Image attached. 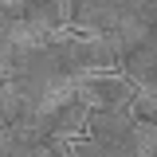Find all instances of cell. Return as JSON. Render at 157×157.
<instances>
[{"label":"cell","instance_id":"4","mask_svg":"<svg viewBox=\"0 0 157 157\" xmlns=\"http://www.w3.org/2000/svg\"><path fill=\"white\" fill-rule=\"evenodd\" d=\"M137 86L126 71H94V75H78V94L90 110H126L137 98Z\"/></svg>","mask_w":157,"mask_h":157},{"label":"cell","instance_id":"5","mask_svg":"<svg viewBox=\"0 0 157 157\" xmlns=\"http://www.w3.org/2000/svg\"><path fill=\"white\" fill-rule=\"evenodd\" d=\"M86 118H90V106L82 98H75V102H67L59 110L36 114L28 126H39L43 134H55V137H78V134H86Z\"/></svg>","mask_w":157,"mask_h":157},{"label":"cell","instance_id":"3","mask_svg":"<svg viewBox=\"0 0 157 157\" xmlns=\"http://www.w3.org/2000/svg\"><path fill=\"white\" fill-rule=\"evenodd\" d=\"M63 63L67 75H94V71H122V55L110 43V36H94V32H63Z\"/></svg>","mask_w":157,"mask_h":157},{"label":"cell","instance_id":"2","mask_svg":"<svg viewBox=\"0 0 157 157\" xmlns=\"http://www.w3.org/2000/svg\"><path fill=\"white\" fill-rule=\"evenodd\" d=\"M86 134L106 145L110 157H141V118L126 110H90Z\"/></svg>","mask_w":157,"mask_h":157},{"label":"cell","instance_id":"1","mask_svg":"<svg viewBox=\"0 0 157 157\" xmlns=\"http://www.w3.org/2000/svg\"><path fill=\"white\" fill-rule=\"evenodd\" d=\"M110 43L122 55V71L137 86L157 94V0H137L110 32Z\"/></svg>","mask_w":157,"mask_h":157},{"label":"cell","instance_id":"6","mask_svg":"<svg viewBox=\"0 0 157 157\" xmlns=\"http://www.w3.org/2000/svg\"><path fill=\"white\" fill-rule=\"evenodd\" d=\"M71 157H110V153H106V145L94 141L90 134H78V137H71Z\"/></svg>","mask_w":157,"mask_h":157}]
</instances>
